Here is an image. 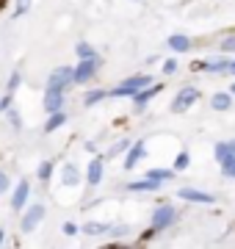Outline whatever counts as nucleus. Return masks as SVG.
Wrapping results in <instances>:
<instances>
[{
	"label": "nucleus",
	"instance_id": "1",
	"mask_svg": "<svg viewBox=\"0 0 235 249\" xmlns=\"http://www.w3.org/2000/svg\"><path fill=\"white\" fill-rule=\"evenodd\" d=\"M150 83H152V78H150V75H136V78H127L125 83H119L111 94H114V97H127V94H136V91H141L144 86H150Z\"/></svg>",
	"mask_w": 235,
	"mask_h": 249
},
{
	"label": "nucleus",
	"instance_id": "2",
	"mask_svg": "<svg viewBox=\"0 0 235 249\" xmlns=\"http://www.w3.org/2000/svg\"><path fill=\"white\" fill-rule=\"evenodd\" d=\"M199 97H202V94H199V89L185 86V89L177 91V97H174V103H172V111H174V114H183V111H188V108L194 106Z\"/></svg>",
	"mask_w": 235,
	"mask_h": 249
},
{
	"label": "nucleus",
	"instance_id": "3",
	"mask_svg": "<svg viewBox=\"0 0 235 249\" xmlns=\"http://www.w3.org/2000/svg\"><path fill=\"white\" fill-rule=\"evenodd\" d=\"M174 222H177V211H174L172 205H161V208H155L152 227H158V230H166V227H172Z\"/></svg>",
	"mask_w": 235,
	"mask_h": 249
},
{
	"label": "nucleus",
	"instance_id": "4",
	"mask_svg": "<svg viewBox=\"0 0 235 249\" xmlns=\"http://www.w3.org/2000/svg\"><path fill=\"white\" fill-rule=\"evenodd\" d=\"M75 80V70H69V67H58V70L47 78V89H58V91H64L69 83Z\"/></svg>",
	"mask_w": 235,
	"mask_h": 249
},
{
	"label": "nucleus",
	"instance_id": "5",
	"mask_svg": "<svg viewBox=\"0 0 235 249\" xmlns=\"http://www.w3.org/2000/svg\"><path fill=\"white\" fill-rule=\"evenodd\" d=\"M177 196L185 199V202H199V205H213L216 196L208 194V191H197V188H177Z\"/></svg>",
	"mask_w": 235,
	"mask_h": 249
},
{
	"label": "nucleus",
	"instance_id": "6",
	"mask_svg": "<svg viewBox=\"0 0 235 249\" xmlns=\"http://www.w3.org/2000/svg\"><path fill=\"white\" fill-rule=\"evenodd\" d=\"M100 67V58H86V61L78 64V70H75V83H86V80L94 78V72Z\"/></svg>",
	"mask_w": 235,
	"mask_h": 249
},
{
	"label": "nucleus",
	"instance_id": "7",
	"mask_svg": "<svg viewBox=\"0 0 235 249\" xmlns=\"http://www.w3.org/2000/svg\"><path fill=\"white\" fill-rule=\"evenodd\" d=\"M42 219H45V208H42V205H34V208L25 213V219H22V230L31 232L39 222H42Z\"/></svg>",
	"mask_w": 235,
	"mask_h": 249
},
{
	"label": "nucleus",
	"instance_id": "8",
	"mask_svg": "<svg viewBox=\"0 0 235 249\" xmlns=\"http://www.w3.org/2000/svg\"><path fill=\"white\" fill-rule=\"evenodd\" d=\"M161 89H163L161 83H158V86H152V83H150V86H144L141 91H136V94H133V103H136V108H138V111H141V108L147 106V100H150V97H155V94H158Z\"/></svg>",
	"mask_w": 235,
	"mask_h": 249
},
{
	"label": "nucleus",
	"instance_id": "9",
	"mask_svg": "<svg viewBox=\"0 0 235 249\" xmlns=\"http://www.w3.org/2000/svg\"><path fill=\"white\" fill-rule=\"evenodd\" d=\"M161 188V180L155 178H144V180H136V183H127V191H158Z\"/></svg>",
	"mask_w": 235,
	"mask_h": 249
},
{
	"label": "nucleus",
	"instance_id": "10",
	"mask_svg": "<svg viewBox=\"0 0 235 249\" xmlns=\"http://www.w3.org/2000/svg\"><path fill=\"white\" fill-rule=\"evenodd\" d=\"M64 106V94L58 89H47V100H45V108L50 111V114H55V111H61Z\"/></svg>",
	"mask_w": 235,
	"mask_h": 249
},
{
	"label": "nucleus",
	"instance_id": "11",
	"mask_svg": "<svg viewBox=\"0 0 235 249\" xmlns=\"http://www.w3.org/2000/svg\"><path fill=\"white\" fill-rule=\"evenodd\" d=\"M141 155H144V142H136L130 147V152H127V158H125V169H133L138 160H141Z\"/></svg>",
	"mask_w": 235,
	"mask_h": 249
},
{
	"label": "nucleus",
	"instance_id": "12",
	"mask_svg": "<svg viewBox=\"0 0 235 249\" xmlns=\"http://www.w3.org/2000/svg\"><path fill=\"white\" fill-rule=\"evenodd\" d=\"M169 47L174 53H185V50H191V39L185 34H174V36H169Z\"/></svg>",
	"mask_w": 235,
	"mask_h": 249
},
{
	"label": "nucleus",
	"instance_id": "13",
	"mask_svg": "<svg viewBox=\"0 0 235 249\" xmlns=\"http://www.w3.org/2000/svg\"><path fill=\"white\" fill-rule=\"evenodd\" d=\"M28 191H31V188H28V183L22 180V183L17 186V191H14V196H11V208H14V211H19V208L25 205V199H28Z\"/></svg>",
	"mask_w": 235,
	"mask_h": 249
},
{
	"label": "nucleus",
	"instance_id": "14",
	"mask_svg": "<svg viewBox=\"0 0 235 249\" xmlns=\"http://www.w3.org/2000/svg\"><path fill=\"white\" fill-rule=\"evenodd\" d=\"M102 180V158H94L89 163V186H97Z\"/></svg>",
	"mask_w": 235,
	"mask_h": 249
},
{
	"label": "nucleus",
	"instance_id": "15",
	"mask_svg": "<svg viewBox=\"0 0 235 249\" xmlns=\"http://www.w3.org/2000/svg\"><path fill=\"white\" fill-rule=\"evenodd\" d=\"M210 106H213V111H227V108L233 106V97H230L227 91H218V94H213Z\"/></svg>",
	"mask_w": 235,
	"mask_h": 249
},
{
	"label": "nucleus",
	"instance_id": "16",
	"mask_svg": "<svg viewBox=\"0 0 235 249\" xmlns=\"http://www.w3.org/2000/svg\"><path fill=\"white\" fill-rule=\"evenodd\" d=\"M61 180H64V186H78V183H81V172L75 169L72 163H69V166H64Z\"/></svg>",
	"mask_w": 235,
	"mask_h": 249
},
{
	"label": "nucleus",
	"instance_id": "17",
	"mask_svg": "<svg viewBox=\"0 0 235 249\" xmlns=\"http://www.w3.org/2000/svg\"><path fill=\"white\" fill-rule=\"evenodd\" d=\"M83 232L86 235H102V232H111L108 224H100V222H89V224H83Z\"/></svg>",
	"mask_w": 235,
	"mask_h": 249
},
{
	"label": "nucleus",
	"instance_id": "18",
	"mask_svg": "<svg viewBox=\"0 0 235 249\" xmlns=\"http://www.w3.org/2000/svg\"><path fill=\"white\" fill-rule=\"evenodd\" d=\"M64 119H67V116H64L61 111H55V114L50 116V119H47V124H45V130H47V133H53L55 127H61V124H64Z\"/></svg>",
	"mask_w": 235,
	"mask_h": 249
},
{
	"label": "nucleus",
	"instance_id": "19",
	"mask_svg": "<svg viewBox=\"0 0 235 249\" xmlns=\"http://www.w3.org/2000/svg\"><path fill=\"white\" fill-rule=\"evenodd\" d=\"M78 58H81V61H86V58H97V53H94V47L91 45L78 42Z\"/></svg>",
	"mask_w": 235,
	"mask_h": 249
},
{
	"label": "nucleus",
	"instance_id": "20",
	"mask_svg": "<svg viewBox=\"0 0 235 249\" xmlns=\"http://www.w3.org/2000/svg\"><path fill=\"white\" fill-rule=\"evenodd\" d=\"M188 163H191V155H188L185 150H183L180 155L174 158V172H183V169H188Z\"/></svg>",
	"mask_w": 235,
	"mask_h": 249
},
{
	"label": "nucleus",
	"instance_id": "21",
	"mask_svg": "<svg viewBox=\"0 0 235 249\" xmlns=\"http://www.w3.org/2000/svg\"><path fill=\"white\" fill-rule=\"evenodd\" d=\"M147 178H155V180H172L174 178V172H169V169H150L147 172Z\"/></svg>",
	"mask_w": 235,
	"mask_h": 249
},
{
	"label": "nucleus",
	"instance_id": "22",
	"mask_svg": "<svg viewBox=\"0 0 235 249\" xmlns=\"http://www.w3.org/2000/svg\"><path fill=\"white\" fill-rule=\"evenodd\" d=\"M208 70H210V72H224V70H233V61H230V58H221V61L208 64Z\"/></svg>",
	"mask_w": 235,
	"mask_h": 249
},
{
	"label": "nucleus",
	"instance_id": "23",
	"mask_svg": "<svg viewBox=\"0 0 235 249\" xmlns=\"http://www.w3.org/2000/svg\"><path fill=\"white\" fill-rule=\"evenodd\" d=\"M102 97H105V91H102V89H94V91H89V94L83 97V103H86V106H94V103H100Z\"/></svg>",
	"mask_w": 235,
	"mask_h": 249
},
{
	"label": "nucleus",
	"instance_id": "24",
	"mask_svg": "<svg viewBox=\"0 0 235 249\" xmlns=\"http://www.w3.org/2000/svg\"><path fill=\"white\" fill-rule=\"evenodd\" d=\"M28 6H31V0H17V9H14V17H22L28 11Z\"/></svg>",
	"mask_w": 235,
	"mask_h": 249
},
{
	"label": "nucleus",
	"instance_id": "25",
	"mask_svg": "<svg viewBox=\"0 0 235 249\" xmlns=\"http://www.w3.org/2000/svg\"><path fill=\"white\" fill-rule=\"evenodd\" d=\"M221 50L224 53H235V36H227L224 42H221Z\"/></svg>",
	"mask_w": 235,
	"mask_h": 249
},
{
	"label": "nucleus",
	"instance_id": "26",
	"mask_svg": "<svg viewBox=\"0 0 235 249\" xmlns=\"http://www.w3.org/2000/svg\"><path fill=\"white\" fill-rule=\"evenodd\" d=\"M174 70H177V58H169V61L163 64V75H172Z\"/></svg>",
	"mask_w": 235,
	"mask_h": 249
},
{
	"label": "nucleus",
	"instance_id": "27",
	"mask_svg": "<svg viewBox=\"0 0 235 249\" xmlns=\"http://www.w3.org/2000/svg\"><path fill=\"white\" fill-rule=\"evenodd\" d=\"M50 172H53V163L47 160V163H42V169H39V178L47 180V178H50Z\"/></svg>",
	"mask_w": 235,
	"mask_h": 249
},
{
	"label": "nucleus",
	"instance_id": "28",
	"mask_svg": "<svg viewBox=\"0 0 235 249\" xmlns=\"http://www.w3.org/2000/svg\"><path fill=\"white\" fill-rule=\"evenodd\" d=\"M6 188H9V175H6V172H0V194H3Z\"/></svg>",
	"mask_w": 235,
	"mask_h": 249
},
{
	"label": "nucleus",
	"instance_id": "29",
	"mask_svg": "<svg viewBox=\"0 0 235 249\" xmlns=\"http://www.w3.org/2000/svg\"><path fill=\"white\" fill-rule=\"evenodd\" d=\"M64 232H67V235H75V232H78V227H75L72 222H67V224H64Z\"/></svg>",
	"mask_w": 235,
	"mask_h": 249
},
{
	"label": "nucleus",
	"instance_id": "30",
	"mask_svg": "<svg viewBox=\"0 0 235 249\" xmlns=\"http://www.w3.org/2000/svg\"><path fill=\"white\" fill-rule=\"evenodd\" d=\"M19 86V75H11V80H9V91H14Z\"/></svg>",
	"mask_w": 235,
	"mask_h": 249
},
{
	"label": "nucleus",
	"instance_id": "31",
	"mask_svg": "<svg viewBox=\"0 0 235 249\" xmlns=\"http://www.w3.org/2000/svg\"><path fill=\"white\" fill-rule=\"evenodd\" d=\"M127 147H130V142H122V144H119V147H114V150H111V155H117V152L127 150Z\"/></svg>",
	"mask_w": 235,
	"mask_h": 249
},
{
	"label": "nucleus",
	"instance_id": "32",
	"mask_svg": "<svg viewBox=\"0 0 235 249\" xmlns=\"http://www.w3.org/2000/svg\"><path fill=\"white\" fill-rule=\"evenodd\" d=\"M155 232H158V227H150V230H147L144 235H141V241H150V238L155 235Z\"/></svg>",
	"mask_w": 235,
	"mask_h": 249
},
{
	"label": "nucleus",
	"instance_id": "33",
	"mask_svg": "<svg viewBox=\"0 0 235 249\" xmlns=\"http://www.w3.org/2000/svg\"><path fill=\"white\" fill-rule=\"evenodd\" d=\"M230 150H233V155H235V139H233V142H230Z\"/></svg>",
	"mask_w": 235,
	"mask_h": 249
},
{
	"label": "nucleus",
	"instance_id": "34",
	"mask_svg": "<svg viewBox=\"0 0 235 249\" xmlns=\"http://www.w3.org/2000/svg\"><path fill=\"white\" fill-rule=\"evenodd\" d=\"M227 178H235V169H233V172H230V175H227Z\"/></svg>",
	"mask_w": 235,
	"mask_h": 249
},
{
	"label": "nucleus",
	"instance_id": "35",
	"mask_svg": "<svg viewBox=\"0 0 235 249\" xmlns=\"http://www.w3.org/2000/svg\"><path fill=\"white\" fill-rule=\"evenodd\" d=\"M230 91H233V94H235V83H233V89H230Z\"/></svg>",
	"mask_w": 235,
	"mask_h": 249
},
{
	"label": "nucleus",
	"instance_id": "36",
	"mask_svg": "<svg viewBox=\"0 0 235 249\" xmlns=\"http://www.w3.org/2000/svg\"><path fill=\"white\" fill-rule=\"evenodd\" d=\"M233 75H235V61H233Z\"/></svg>",
	"mask_w": 235,
	"mask_h": 249
},
{
	"label": "nucleus",
	"instance_id": "37",
	"mask_svg": "<svg viewBox=\"0 0 235 249\" xmlns=\"http://www.w3.org/2000/svg\"><path fill=\"white\" fill-rule=\"evenodd\" d=\"M0 244H3V232H0Z\"/></svg>",
	"mask_w": 235,
	"mask_h": 249
}]
</instances>
